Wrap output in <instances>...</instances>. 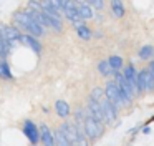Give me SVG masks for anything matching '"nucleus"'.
<instances>
[{
	"instance_id": "obj_1",
	"label": "nucleus",
	"mask_w": 154,
	"mask_h": 146,
	"mask_svg": "<svg viewBox=\"0 0 154 146\" xmlns=\"http://www.w3.org/2000/svg\"><path fill=\"white\" fill-rule=\"evenodd\" d=\"M15 23L18 27H22L23 30H28L32 36H40L45 33V30L35 22V18L30 15L28 10H20V12L15 13Z\"/></svg>"
},
{
	"instance_id": "obj_2",
	"label": "nucleus",
	"mask_w": 154,
	"mask_h": 146,
	"mask_svg": "<svg viewBox=\"0 0 154 146\" xmlns=\"http://www.w3.org/2000/svg\"><path fill=\"white\" fill-rule=\"evenodd\" d=\"M104 133V125H98L93 118L86 113V119H85V136L88 141H96L103 136Z\"/></svg>"
},
{
	"instance_id": "obj_3",
	"label": "nucleus",
	"mask_w": 154,
	"mask_h": 146,
	"mask_svg": "<svg viewBox=\"0 0 154 146\" xmlns=\"http://www.w3.org/2000/svg\"><path fill=\"white\" fill-rule=\"evenodd\" d=\"M104 96H106V100H108V101H109L116 110L123 106V101H121L119 91H118L116 85H114L113 81H108V83H106V88H104Z\"/></svg>"
},
{
	"instance_id": "obj_4",
	"label": "nucleus",
	"mask_w": 154,
	"mask_h": 146,
	"mask_svg": "<svg viewBox=\"0 0 154 146\" xmlns=\"http://www.w3.org/2000/svg\"><path fill=\"white\" fill-rule=\"evenodd\" d=\"M58 131L63 135V138L66 139L68 143H70L71 146H75V143H76V139H78V129L75 128V125L73 123H61V126L58 128Z\"/></svg>"
},
{
	"instance_id": "obj_5",
	"label": "nucleus",
	"mask_w": 154,
	"mask_h": 146,
	"mask_svg": "<svg viewBox=\"0 0 154 146\" xmlns=\"http://www.w3.org/2000/svg\"><path fill=\"white\" fill-rule=\"evenodd\" d=\"M23 135L27 136V139L32 144H37V143L40 141V131H38L37 125H35L33 121H30V119H27V121L23 123Z\"/></svg>"
},
{
	"instance_id": "obj_6",
	"label": "nucleus",
	"mask_w": 154,
	"mask_h": 146,
	"mask_svg": "<svg viewBox=\"0 0 154 146\" xmlns=\"http://www.w3.org/2000/svg\"><path fill=\"white\" fill-rule=\"evenodd\" d=\"M100 108H101V111H103V116H104V121H106V123H109V125H111V123H114L118 119V110L114 108V106L111 105L106 98L100 103Z\"/></svg>"
},
{
	"instance_id": "obj_7",
	"label": "nucleus",
	"mask_w": 154,
	"mask_h": 146,
	"mask_svg": "<svg viewBox=\"0 0 154 146\" xmlns=\"http://www.w3.org/2000/svg\"><path fill=\"white\" fill-rule=\"evenodd\" d=\"M0 36H2V40L12 43V42H15V40H20L22 33H20V30H18L17 27L7 25V27H2V28H0Z\"/></svg>"
},
{
	"instance_id": "obj_8",
	"label": "nucleus",
	"mask_w": 154,
	"mask_h": 146,
	"mask_svg": "<svg viewBox=\"0 0 154 146\" xmlns=\"http://www.w3.org/2000/svg\"><path fill=\"white\" fill-rule=\"evenodd\" d=\"M38 131H40V141L43 143L45 146H55L53 133L50 131V128H48L47 125H42L40 128H38Z\"/></svg>"
},
{
	"instance_id": "obj_9",
	"label": "nucleus",
	"mask_w": 154,
	"mask_h": 146,
	"mask_svg": "<svg viewBox=\"0 0 154 146\" xmlns=\"http://www.w3.org/2000/svg\"><path fill=\"white\" fill-rule=\"evenodd\" d=\"M20 42H23L25 45H28L35 53H40L42 52V43L38 42L35 36H32V35H22L20 36Z\"/></svg>"
},
{
	"instance_id": "obj_10",
	"label": "nucleus",
	"mask_w": 154,
	"mask_h": 146,
	"mask_svg": "<svg viewBox=\"0 0 154 146\" xmlns=\"http://www.w3.org/2000/svg\"><path fill=\"white\" fill-rule=\"evenodd\" d=\"M55 111H57L58 116L66 118V116H70L71 108H70V105H68L65 100H57V103H55Z\"/></svg>"
},
{
	"instance_id": "obj_11",
	"label": "nucleus",
	"mask_w": 154,
	"mask_h": 146,
	"mask_svg": "<svg viewBox=\"0 0 154 146\" xmlns=\"http://www.w3.org/2000/svg\"><path fill=\"white\" fill-rule=\"evenodd\" d=\"M75 7H76L78 10V15H80L81 20H88V18H93V12H91V7L88 5V3H75Z\"/></svg>"
},
{
	"instance_id": "obj_12",
	"label": "nucleus",
	"mask_w": 154,
	"mask_h": 146,
	"mask_svg": "<svg viewBox=\"0 0 154 146\" xmlns=\"http://www.w3.org/2000/svg\"><path fill=\"white\" fill-rule=\"evenodd\" d=\"M106 62H108V65H109V68L113 70V73L114 71H119V70L123 68V65H124L123 58H121V56H118V55H111Z\"/></svg>"
},
{
	"instance_id": "obj_13",
	"label": "nucleus",
	"mask_w": 154,
	"mask_h": 146,
	"mask_svg": "<svg viewBox=\"0 0 154 146\" xmlns=\"http://www.w3.org/2000/svg\"><path fill=\"white\" fill-rule=\"evenodd\" d=\"M139 58L141 60H152L154 58V46L152 45H144L139 48Z\"/></svg>"
},
{
	"instance_id": "obj_14",
	"label": "nucleus",
	"mask_w": 154,
	"mask_h": 146,
	"mask_svg": "<svg viewBox=\"0 0 154 146\" xmlns=\"http://www.w3.org/2000/svg\"><path fill=\"white\" fill-rule=\"evenodd\" d=\"M65 15H66V18L68 20H70V22H73V23H76V25H78V23H80V15H78V10H76V7H75V3H73V5H71V7H68V8L66 10H65Z\"/></svg>"
},
{
	"instance_id": "obj_15",
	"label": "nucleus",
	"mask_w": 154,
	"mask_h": 146,
	"mask_svg": "<svg viewBox=\"0 0 154 146\" xmlns=\"http://www.w3.org/2000/svg\"><path fill=\"white\" fill-rule=\"evenodd\" d=\"M0 78L2 80H14V75L10 71V66L5 60H0Z\"/></svg>"
},
{
	"instance_id": "obj_16",
	"label": "nucleus",
	"mask_w": 154,
	"mask_h": 146,
	"mask_svg": "<svg viewBox=\"0 0 154 146\" xmlns=\"http://www.w3.org/2000/svg\"><path fill=\"white\" fill-rule=\"evenodd\" d=\"M104 98H106V96H104V90H103V88H100V86H96V88H93V90H91L90 100H93L94 103H98V105H100V103L103 101Z\"/></svg>"
},
{
	"instance_id": "obj_17",
	"label": "nucleus",
	"mask_w": 154,
	"mask_h": 146,
	"mask_svg": "<svg viewBox=\"0 0 154 146\" xmlns=\"http://www.w3.org/2000/svg\"><path fill=\"white\" fill-rule=\"evenodd\" d=\"M76 33L81 40H90L91 38V30L88 28L86 25H83V23H78L76 25Z\"/></svg>"
},
{
	"instance_id": "obj_18",
	"label": "nucleus",
	"mask_w": 154,
	"mask_h": 146,
	"mask_svg": "<svg viewBox=\"0 0 154 146\" xmlns=\"http://www.w3.org/2000/svg\"><path fill=\"white\" fill-rule=\"evenodd\" d=\"M111 10H113V13L118 17V18L124 17V3L119 2V0H114V2H111Z\"/></svg>"
},
{
	"instance_id": "obj_19",
	"label": "nucleus",
	"mask_w": 154,
	"mask_h": 146,
	"mask_svg": "<svg viewBox=\"0 0 154 146\" xmlns=\"http://www.w3.org/2000/svg\"><path fill=\"white\" fill-rule=\"evenodd\" d=\"M53 141H55V146H71L70 143H68L66 139L63 138V135H61L58 129L53 133Z\"/></svg>"
},
{
	"instance_id": "obj_20",
	"label": "nucleus",
	"mask_w": 154,
	"mask_h": 146,
	"mask_svg": "<svg viewBox=\"0 0 154 146\" xmlns=\"http://www.w3.org/2000/svg\"><path fill=\"white\" fill-rule=\"evenodd\" d=\"M98 71H100L103 76H109L111 73H113V70L109 68V65H108V62H106V60H103V62H100V63H98Z\"/></svg>"
},
{
	"instance_id": "obj_21",
	"label": "nucleus",
	"mask_w": 154,
	"mask_h": 146,
	"mask_svg": "<svg viewBox=\"0 0 154 146\" xmlns=\"http://www.w3.org/2000/svg\"><path fill=\"white\" fill-rule=\"evenodd\" d=\"M75 146H90V141L86 139V136L80 135L78 139H76V143H75Z\"/></svg>"
},
{
	"instance_id": "obj_22",
	"label": "nucleus",
	"mask_w": 154,
	"mask_h": 146,
	"mask_svg": "<svg viewBox=\"0 0 154 146\" xmlns=\"http://www.w3.org/2000/svg\"><path fill=\"white\" fill-rule=\"evenodd\" d=\"M88 3H90L91 7H94V8H98V10H101V8L104 7V2H103V0H91V2H88Z\"/></svg>"
},
{
	"instance_id": "obj_23",
	"label": "nucleus",
	"mask_w": 154,
	"mask_h": 146,
	"mask_svg": "<svg viewBox=\"0 0 154 146\" xmlns=\"http://www.w3.org/2000/svg\"><path fill=\"white\" fill-rule=\"evenodd\" d=\"M143 135H151V128H149V126H144V128H143Z\"/></svg>"
}]
</instances>
